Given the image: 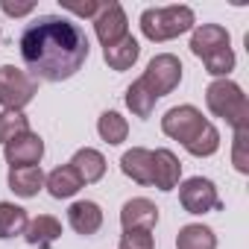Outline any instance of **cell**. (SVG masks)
I'll list each match as a JSON object with an SVG mask.
<instances>
[{"label": "cell", "instance_id": "obj_1", "mask_svg": "<svg viewBox=\"0 0 249 249\" xmlns=\"http://www.w3.org/2000/svg\"><path fill=\"white\" fill-rule=\"evenodd\" d=\"M18 47L27 65V73L44 82L71 79L73 73L82 71L91 53L85 30L59 15H41L38 21H33L21 33Z\"/></svg>", "mask_w": 249, "mask_h": 249}, {"label": "cell", "instance_id": "obj_2", "mask_svg": "<svg viewBox=\"0 0 249 249\" xmlns=\"http://www.w3.org/2000/svg\"><path fill=\"white\" fill-rule=\"evenodd\" d=\"M194 24H196L194 9H191V6H182V3H173V6H153V9H144V12H141V33H144V38L153 41V44L179 38V36L191 33Z\"/></svg>", "mask_w": 249, "mask_h": 249}, {"label": "cell", "instance_id": "obj_3", "mask_svg": "<svg viewBox=\"0 0 249 249\" xmlns=\"http://www.w3.org/2000/svg\"><path fill=\"white\" fill-rule=\"evenodd\" d=\"M205 106L214 117H223L231 129L249 126V100L234 79H214L205 88Z\"/></svg>", "mask_w": 249, "mask_h": 249}, {"label": "cell", "instance_id": "obj_4", "mask_svg": "<svg viewBox=\"0 0 249 249\" xmlns=\"http://www.w3.org/2000/svg\"><path fill=\"white\" fill-rule=\"evenodd\" d=\"M36 94H38V79H33L24 68L0 65V106L3 108L24 111V106H30Z\"/></svg>", "mask_w": 249, "mask_h": 249}, {"label": "cell", "instance_id": "obj_5", "mask_svg": "<svg viewBox=\"0 0 249 249\" xmlns=\"http://www.w3.org/2000/svg\"><path fill=\"white\" fill-rule=\"evenodd\" d=\"M182 71H185V68H182L179 56H173V53H159V56L150 59V65H147L141 82L147 85V91H150L156 100H161V97H167L170 91L179 88Z\"/></svg>", "mask_w": 249, "mask_h": 249}, {"label": "cell", "instance_id": "obj_6", "mask_svg": "<svg viewBox=\"0 0 249 249\" xmlns=\"http://www.w3.org/2000/svg\"><path fill=\"white\" fill-rule=\"evenodd\" d=\"M205 117H202V111L196 108V106H191V103H185V106H173L170 111H164V117H161V132L167 135V138H173V141H179L182 147H188L202 129H205Z\"/></svg>", "mask_w": 249, "mask_h": 249}, {"label": "cell", "instance_id": "obj_7", "mask_svg": "<svg viewBox=\"0 0 249 249\" xmlns=\"http://www.w3.org/2000/svg\"><path fill=\"white\" fill-rule=\"evenodd\" d=\"M179 202L188 214H208V211H220V194L217 185L205 176H191L179 185Z\"/></svg>", "mask_w": 249, "mask_h": 249}, {"label": "cell", "instance_id": "obj_8", "mask_svg": "<svg viewBox=\"0 0 249 249\" xmlns=\"http://www.w3.org/2000/svg\"><path fill=\"white\" fill-rule=\"evenodd\" d=\"M94 33L100 38L103 47H111L117 44L123 36H129V21H126V12L117 0H108V3L100 6V12L94 15Z\"/></svg>", "mask_w": 249, "mask_h": 249}, {"label": "cell", "instance_id": "obj_9", "mask_svg": "<svg viewBox=\"0 0 249 249\" xmlns=\"http://www.w3.org/2000/svg\"><path fill=\"white\" fill-rule=\"evenodd\" d=\"M3 159L9 167H36L41 159H44V141L41 135H36L33 129L15 141H9L3 147Z\"/></svg>", "mask_w": 249, "mask_h": 249}, {"label": "cell", "instance_id": "obj_10", "mask_svg": "<svg viewBox=\"0 0 249 249\" xmlns=\"http://www.w3.org/2000/svg\"><path fill=\"white\" fill-rule=\"evenodd\" d=\"M120 223H123V231H129V229L153 231L156 223H159V205L147 196H132L120 208Z\"/></svg>", "mask_w": 249, "mask_h": 249}, {"label": "cell", "instance_id": "obj_11", "mask_svg": "<svg viewBox=\"0 0 249 249\" xmlns=\"http://www.w3.org/2000/svg\"><path fill=\"white\" fill-rule=\"evenodd\" d=\"M223 47H231V36H229L226 27H220V24H199V27H194L191 53L196 59H205V56H211V53H217Z\"/></svg>", "mask_w": 249, "mask_h": 249}, {"label": "cell", "instance_id": "obj_12", "mask_svg": "<svg viewBox=\"0 0 249 249\" xmlns=\"http://www.w3.org/2000/svg\"><path fill=\"white\" fill-rule=\"evenodd\" d=\"M68 226L82 234V237H91L100 231L103 226V208L94 202V199H76L71 208H68Z\"/></svg>", "mask_w": 249, "mask_h": 249}, {"label": "cell", "instance_id": "obj_13", "mask_svg": "<svg viewBox=\"0 0 249 249\" xmlns=\"http://www.w3.org/2000/svg\"><path fill=\"white\" fill-rule=\"evenodd\" d=\"M179 179H182V161L176 159L173 150L161 147L153 153V185L159 191H173L179 188Z\"/></svg>", "mask_w": 249, "mask_h": 249}, {"label": "cell", "instance_id": "obj_14", "mask_svg": "<svg viewBox=\"0 0 249 249\" xmlns=\"http://www.w3.org/2000/svg\"><path fill=\"white\" fill-rule=\"evenodd\" d=\"M68 164H71V170L79 176L82 185H94V182H100V179L106 176V156H103L100 150H94V147L76 150Z\"/></svg>", "mask_w": 249, "mask_h": 249}, {"label": "cell", "instance_id": "obj_15", "mask_svg": "<svg viewBox=\"0 0 249 249\" xmlns=\"http://www.w3.org/2000/svg\"><path fill=\"white\" fill-rule=\"evenodd\" d=\"M120 170L126 179L138 185H153V150L147 147H132L120 156Z\"/></svg>", "mask_w": 249, "mask_h": 249}, {"label": "cell", "instance_id": "obj_16", "mask_svg": "<svg viewBox=\"0 0 249 249\" xmlns=\"http://www.w3.org/2000/svg\"><path fill=\"white\" fill-rule=\"evenodd\" d=\"M59 237H62V223L53 214H38L24 229V240L30 246H38V249H53V243Z\"/></svg>", "mask_w": 249, "mask_h": 249}, {"label": "cell", "instance_id": "obj_17", "mask_svg": "<svg viewBox=\"0 0 249 249\" xmlns=\"http://www.w3.org/2000/svg\"><path fill=\"white\" fill-rule=\"evenodd\" d=\"M6 182H9L12 194H18L24 199H33L44 188V170H41V164H36V167H9Z\"/></svg>", "mask_w": 249, "mask_h": 249}, {"label": "cell", "instance_id": "obj_18", "mask_svg": "<svg viewBox=\"0 0 249 249\" xmlns=\"http://www.w3.org/2000/svg\"><path fill=\"white\" fill-rule=\"evenodd\" d=\"M138 56H141V44L135 36H123L117 44L103 47V59L111 71H129L138 62Z\"/></svg>", "mask_w": 249, "mask_h": 249}, {"label": "cell", "instance_id": "obj_19", "mask_svg": "<svg viewBox=\"0 0 249 249\" xmlns=\"http://www.w3.org/2000/svg\"><path fill=\"white\" fill-rule=\"evenodd\" d=\"M44 188L50 191L53 199H71V196L82 188V182H79V176L71 170V164H62V167H56V170H50V173L44 176Z\"/></svg>", "mask_w": 249, "mask_h": 249}, {"label": "cell", "instance_id": "obj_20", "mask_svg": "<svg viewBox=\"0 0 249 249\" xmlns=\"http://www.w3.org/2000/svg\"><path fill=\"white\" fill-rule=\"evenodd\" d=\"M176 249H217V234L211 226L188 223L176 234Z\"/></svg>", "mask_w": 249, "mask_h": 249}, {"label": "cell", "instance_id": "obj_21", "mask_svg": "<svg viewBox=\"0 0 249 249\" xmlns=\"http://www.w3.org/2000/svg\"><path fill=\"white\" fill-rule=\"evenodd\" d=\"M97 132H100V138H103L108 147H117V144L126 141L129 123H126V117H123L120 111H103L100 120H97Z\"/></svg>", "mask_w": 249, "mask_h": 249}, {"label": "cell", "instance_id": "obj_22", "mask_svg": "<svg viewBox=\"0 0 249 249\" xmlns=\"http://www.w3.org/2000/svg\"><path fill=\"white\" fill-rule=\"evenodd\" d=\"M27 223H30L27 208H21L15 202H0V240H9V237L24 234Z\"/></svg>", "mask_w": 249, "mask_h": 249}, {"label": "cell", "instance_id": "obj_23", "mask_svg": "<svg viewBox=\"0 0 249 249\" xmlns=\"http://www.w3.org/2000/svg\"><path fill=\"white\" fill-rule=\"evenodd\" d=\"M30 132V117L24 111H12V108H3L0 111V144H9L21 135Z\"/></svg>", "mask_w": 249, "mask_h": 249}, {"label": "cell", "instance_id": "obj_24", "mask_svg": "<svg viewBox=\"0 0 249 249\" xmlns=\"http://www.w3.org/2000/svg\"><path fill=\"white\" fill-rule=\"evenodd\" d=\"M126 106L135 117H150L153 108H156V97L147 91V85L141 79H135L129 88H126Z\"/></svg>", "mask_w": 249, "mask_h": 249}, {"label": "cell", "instance_id": "obj_25", "mask_svg": "<svg viewBox=\"0 0 249 249\" xmlns=\"http://www.w3.org/2000/svg\"><path fill=\"white\" fill-rule=\"evenodd\" d=\"M191 156H196V159H208V156H214L217 150H220V132H217V126H214V123L208 120L205 123V129L185 147Z\"/></svg>", "mask_w": 249, "mask_h": 249}, {"label": "cell", "instance_id": "obj_26", "mask_svg": "<svg viewBox=\"0 0 249 249\" xmlns=\"http://www.w3.org/2000/svg\"><path fill=\"white\" fill-rule=\"evenodd\" d=\"M202 65H205V73H211L217 79H229V73L234 71V50L231 47H223V50L205 56Z\"/></svg>", "mask_w": 249, "mask_h": 249}, {"label": "cell", "instance_id": "obj_27", "mask_svg": "<svg viewBox=\"0 0 249 249\" xmlns=\"http://www.w3.org/2000/svg\"><path fill=\"white\" fill-rule=\"evenodd\" d=\"M249 126L246 129H234V144H231V164L237 173H249Z\"/></svg>", "mask_w": 249, "mask_h": 249}, {"label": "cell", "instance_id": "obj_28", "mask_svg": "<svg viewBox=\"0 0 249 249\" xmlns=\"http://www.w3.org/2000/svg\"><path fill=\"white\" fill-rule=\"evenodd\" d=\"M117 249H156V237L147 229H129L120 234Z\"/></svg>", "mask_w": 249, "mask_h": 249}, {"label": "cell", "instance_id": "obj_29", "mask_svg": "<svg viewBox=\"0 0 249 249\" xmlns=\"http://www.w3.org/2000/svg\"><path fill=\"white\" fill-rule=\"evenodd\" d=\"M100 6L103 3H97V0H85V3H71V0H65V3H62V9H68V12L79 15V18H91V21L100 12Z\"/></svg>", "mask_w": 249, "mask_h": 249}, {"label": "cell", "instance_id": "obj_30", "mask_svg": "<svg viewBox=\"0 0 249 249\" xmlns=\"http://www.w3.org/2000/svg\"><path fill=\"white\" fill-rule=\"evenodd\" d=\"M0 9H3L9 18H24V15H30L33 9H36V3H6V0H3V3H0Z\"/></svg>", "mask_w": 249, "mask_h": 249}]
</instances>
